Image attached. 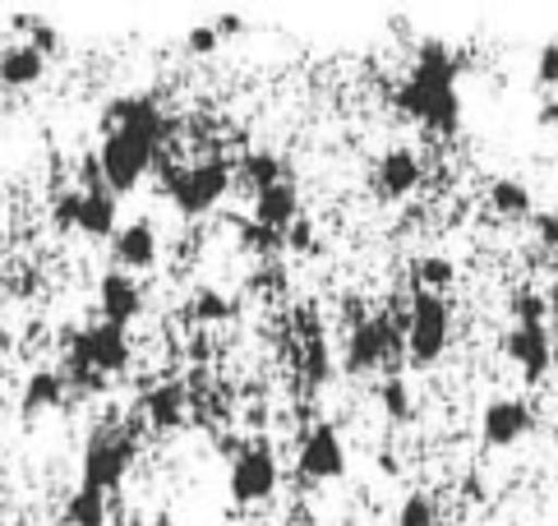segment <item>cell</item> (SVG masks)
<instances>
[{
	"instance_id": "6da1fadb",
	"label": "cell",
	"mask_w": 558,
	"mask_h": 526,
	"mask_svg": "<svg viewBox=\"0 0 558 526\" xmlns=\"http://www.w3.org/2000/svg\"><path fill=\"white\" fill-rule=\"evenodd\" d=\"M457 79H462V56H452V47L444 37H425L421 51H415V65L397 88V111L421 120L429 134H457L462 130V93H457Z\"/></svg>"
},
{
	"instance_id": "7a4b0ae2",
	"label": "cell",
	"mask_w": 558,
	"mask_h": 526,
	"mask_svg": "<svg viewBox=\"0 0 558 526\" xmlns=\"http://www.w3.org/2000/svg\"><path fill=\"white\" fill-rule=\"evenodd\" d=\"M130 366V337L125 328L97 319L88 328H74L65 337V379L74 388H107V374H121Z\"/></svg>"
},
{
	"instance_id": "3957f363",
	"label": "cell",
	"mask_w": 558,
	"mask_h": 526,
	"mask_svg": "<svg viewBox=\"0 0 558 526\" xmlns=\"http://www.w3.org/2000/svg\"><path fill=\"white\" fill-rule=\"evenodd\" d=\"M153 171L162 176V190H167V199L175 204V213H181V217L213 213L231 194V186H235V171H231L227 157H204V162H190V167H175V162L162 153Z\"/></svg>"
},
{
	"instance_id": "277c9868",
	"label": "cell",
	"mask_w": 558,
	"mask_h": 526,
	"mask_svg": "<svg viewBox=\"0 0 558 526\" xmlns=\"http://www.w3.org/2000/svg\"><path fill=\"white\" fill-rule=\"evenodd\" d=\"M138 457V439L125 430V425H97L84 443V462H78V485L88 490L111 494L121 485Z\"/></svg>"
},
{
	"instance_id": "5b68a950",
	"label": "cell",
	"mask_w": 558,
	"mask_h": 526,
	"mask_svg": "<svg viewBox=\"0 0 558 526\" xmlns=\"http://www.w3.org/2000/svg\"><path fill=\"white\" fill-rule=\"evenodd\" d=\"M407 360L415 370H429L444 360L448 342H452V310L444 296L434 291H415L411 296V310H407Z\"/></svg>"
},
{
	"instance_id": "8992f818",
	"label": "cell",
	"mask_w": 558,
	"mask_h": 526,
	"mask_svg": "<svg viewBox=\"0 0 558 526\" xmlns=\"http://www.w3.org/2000/svg\"><path fill=\"white\" fill-rule=\"evenodd\" d=\"M277 480H282V467H277V453L268 439H250L231 453V471H227V490L241 509H254L277 494Z\"/></svg>"
},
{
	"instance_id": "52a82bcc",
	"label": "cell",
	"mask_w": 558,
	"mask_h": 526,
	"mask_svg": "<svg viewBox=\"0 0 558 526\" xmlns=\"http://www.w3.org/2000/svg\"><path fill=\"white\" fill-rule=\"evenodd\" d=\"M157 157H162V148H153V144H144V139H134L125 130H107L102 148H97V167H102L107 190L121 199V194L138 190V180L157 167Z\"/></svg>"
},
{
	"instance_id": "ba28073f",
	"label": "cell",
	"mask_w": 558,
	"mask_h": 526,
	"mask_svg": "<svg viewBox=\"0 0 558 526\" xmlns=\"http://www.w3.org/2000/svg\"><path fill=\"white\" fill-rule=\"evenodd\" d=\"M107 130H125V134L144 139V144H153V148L167 153L171 116L162 111V103H157L153 93H130V97H116V103H107V111H102V134H107Z\"/></svg>"
},
{
	"instance_id": "9c48e42d",
	"label": "cell",
	"mask_w": 558,
	"mask_h": 526,
	"mask_svg": "<svg viewBox=\"0 0 558 526\" xmlns=\"http://www.w3.org/2000/svg\"><path fill=\"white\" fill-rule=\"evenodd\" d=\"M295 471L310 485H328L347 476V443L337 434V425L314 420L301 434V443H295Z\"/></svg>"
},
{
	"instance_id": "30bf717a",
	"label": "cell",
	"mask_w": 558,
	"mask_h": 526,
	"mask_svg": "<svg viewBox=\"0 0 558 526\" xmlns=\"http://www.w3.org/2000/svg\"><path fill=\"white\" fill-rule=\"evenodd\" d=\"M407 347V337L397 333V323L388 314H374V319H361L347 337V370L351 374H365V370H378Z\"/></svg>"
},
{
	"instance_id": "8fae6325",
	"label": "cell",
	"mask_w": 558,
	"mask_h": 526,
	"mask_svg": "<svg viewBox=\"0 0 558 526\" xmlns=\"http://www.w3.org/2000/svg\"><path fill=\"white\" fill-rule=\"evenodd\" d=\"M157 227L148 217H134V222H121V231L111 236V263L121 273H153L157 268Z\"/></svg>"
},
{
	"instance_id": "7c38bea8",
	"label": "cell",
	"mask_w": 558,
	"mask_h": 526,
	"mask_svg": "<svg viewBox=\"0 0 558 526\" xmlns=\"http://www.w3.org/2000/svg\"><path fill=\"white\" fill-rule=\"evenodd\" d=\"M535 425V411L531 402L522 397H494L489 407L481 411V439L489 443V449H512L517 439H526Z\"/></svg>"
},
{
	"instance_id": "4fadbf2b",
	"label": "cell",
	"mask_w": 558,
	"mask_h": 526,
	"mask_svg": "<svg viewBox=\"0 0 558 526\" xmlns=\"http://www.w3.org/2000/svg\"><path fill=\"white\" fill-rule=\"evenodd\" d=\"M504 351L517 370H522L531 383H541L549 374V360H554V342L545 323H512V333L504 337Z\"/></svg>"
},
{
	"instance_id": "5bb4252c",
	"label": "cell",
	"mask_w": 558,
	"mask_h": 526,
	"mask_svg": "<svg viewBox=\"0 0 558 526\" xmlns=\"http://www.w3.org/2000/svg\"><path fill=\"white\" fill-rule=\"evenodd\" d=\"M421 180H425L421 157H415L411 148H388L384 157H378V167H374V194L388 199V204H397V199L415 194Z\"/></svg>"
},
{
	"instance_id": "9a60e30c",
	"label": "cell",
	"mask_w": 558,
	"mask_h": 526,
	"mask_svg": "<svg viewBox=\"0 0 558 526\" xmlns=\"http://www.w3.org/2000/svg\"><path fill=\"white\" fill-rule=\"evenodd\" d=\"M144 420L153 425L157 434H171V430H181V425L190 420V407H194V397L181 379H167V383H157V388L144 393Z\"/></svg>"
},
{
	"instance_id": "2e32d148",
	"label": "cell",
	"mask_w": 558,
	"mask_h": 526,
	"mask_svg": "<svg viewBox=\"0 0 558 526\" xmlns=\"http://www.w3.org/2000/svg\"><path fill=\"white\" fill-rule=\"evenodd\" d=\"M97 310H102L107 323H116V328H125L130 319H138V310H144V291H138V282L121 268L102 273V282H97Z\"/></svg>"
},
{
	"instance_id": "e0dca14e",
	"label": "cell",
	"mask_w": 558,
	"mask_h": 526,
	"mask_svg": "<svg viewBox=\"0 0 558 526\" xmlns=\"http://www.w3.org/2000/svg\"><path fill=\"white\" fill-rule=\"evenodd\" d=\"M43 74H47V56L28 37L0 47V88H33V84H43Z\"/></svg>"
},
{
	"instance_id": "ac0fdd59",
	"label": "cell",
	"mask_w": 558,
	"mask_h": 526,
	"mask_svg": "<svg viewBox=\"0 0 558 526\" xmlns=\"http://www.w3.org/2000/svg\"><path fill=\"white\" fill-rule=\"evenodd\" d=\"M295 217H301V190H295L291 180H277V186L254 194V222H258V227L287 236V227Z\"/></svg>"
},
{
	"instance_id": "d6986e66",
	"label": "cell",
	"mask_w": 558,
	"mask_h": 526,
	"mask_svg": "<svg viewBox=\"0 0 558 526\" xmlns=\"http://www.w3.org/2000/svg\"><path fill=\"white\" fill-rule=\"evenodd\" d=\"M78 231L93 236V240H111L116 231H121V204H116V194L107 186L84 190V204H78Z\"/></svg>"
},
{
	"instance_id": "ffe728a7",
	"label": "cell",
	"mask_w": 558,
	"mask_h": 526,
	"mask_svg": "<svg viewBox=\"0 0 558 526\" xmlns=\"http://www.w3.org/2000/svg\"><path fill=\"white\" fill-rule=\"evenodd\" d=\"M70 393V379L65 370H28L24 379V397H19V407H24V416H43V411H56Z\"/></svg>"
},
{
	"instance_id": "44dd1931",
	"label": "cell",
	"mask_w": 558,
	"mask_h": 526,
	"mask_svg": "<svg viewBox=\"0 0 558 526\" xmlns=\"http://www.w3.org/2000/svg\"><path fill=\"white\" fill-rule=\"evenodd\" d=\"M235 180H241V186H250V190L258 194V190L277 186V180H291V171H287V162L277 157V153H268V148H250V153L241 157V167H235Z\"/></svg>"
},
{
	"instance_id": "7402d4cb",
	"label": "cell",
	"mask_w": 558,
	"mask_h": 526,
	"mask_svg": "<svg viewBox=\"0 0 558 526\" xmlns=\"http://www.w3.org/2000/svg\"><path fill=\"white\" fill-rule=\"evenodd\" d=\"M111 517V494L102 490H88V485H78V490L65 499V526H107Z\"/></svg>"
},
{
	"instance_id": "603a6c76",
	"label": "cell",
	"mask_w": 558,
	"mask_h": 526,
	"mask_svg": "<svg viewBox=\"0 0 558 526\" xmlns=\"http://www.w3.org/2000/svg\"><path fill=\"white\" fill-rule=\"evenodd\" d=\"M411 282H415V291L444 296L457 282V268H452L448 254H421V259H415V268H411Z\"/></svg>"
},
{
	"instance_id": "cb8c5ba5",
	"label": "cell",
	"mask_w": 558,
	"mask_h": 526,
	"mask_svg": "<svg viewBox=\"0 0 558 526\" xmlns=\"http://www.w3.org/2000/svg\"><path fill=\"white\" fill-rule=\"evenodd\" d=\"M489 208L498 213V217H531V190L522 186V180H512V176H504V180H494L489 186Z\"/></svg>"
},
{
	"instance_id": "d4e9b609",
	"label": "cell",
	"mask_w": 558,
	"mask_h": 526,
	"mask_svg": "<svg viewBox=\"0 0 558 526\" xmlns=\"http://www.w3.org/2000/svg\"><path fill=\"white\" fill-rule=\"evenodd\" d=\"M190 319L194 323H222V319H231V300L222 291H213V287L194 291L190 296Z\"/></svg>"
},
{
	"instance_id": "484cf974",
	"label": "cell",
	"mask_w": 558,
	"mask_h": 526,
	"mask_svg": "<svg viewBox=\"0 0 558 526\" xmlns=\"http://www.w3.org/2000/svg\"><path fill=\"white\" fill-rule=\"evenodd\" d=\"M397 526H438V503L425 490L407 494L402 509H397Z\"/></svg>"
},
{
	"instance_id": "4316f807",
	"label": "cell",
	"mask_w": 558,
	"mask_h": 526,
	"mask_svg": "<svg viewBox=\"0 0 558 526\" xmlns=\"http://www.w3.org/2000/svg\"><path fill=\"white\" fill-rule=\"evenodd\" d=\"M508 310H512V323H545V319H549V300H545L541 291L522 287V291H512Z\"/></svg>"
},
{
	"instance_id": "83f0119b",
	"label": "cell",
	"mask_w": 558,
	"mask_h": 526,
	"mask_svg": "<svg viewBox=\"0 0 558 526\" xmlns=\"http://www.w3.org/2000/svg\"><path fill=\"white\" fill-rule=\"evenodd\" d=\"M378 397H384V411L392 420H411L415 407H411V388H407V379L402 374H388L384 379V388H378Z\"/></svg>"
},
{
	"instance_id": "f1b7e54d",
	"label": "cell",
	"mask_w": 558,
	"mask_h": 526,
	"mask_svg": "<svg viewBox=\"0 0 558 526\" xmlns=\"http://www.w3.org/2000/svg\"><path fill=\"white\" fill-rule=\"evenodd\" d=\"M305 379L310 383H328L332 379V356H328V347H324V337L318 333H310V342H305Z\"/></svg>"
},
{
	"instance_id": "f546056e",
	"label": "cell",
	"mask_w": 558,
	"mask_h": 526,
	"mask_svg": "<svg viewBox=\"0 0 558 526\" xmlns=\"http://www.w3.org/2000/svg\"><path fill=\"white\" fill-rule=\"evenodd\" d=\"M78 204H84V190H65V194H56V204H51V222L61 231H78Z\"/></svg>"
},
{
	"instance_id": "4dcf8cb0",
	"label": "cell",
	"mask_w": 558,
	"mask_h": 526,
	"mask_svg": "<svg viewBox=\"0 0 558 526\" xmlns=\"http://www.w3.org/2000/svg\"><path fill=\"white\" fill-rule=\"evenodd\" d=\"M217 47H222V33H217V24H198V28L185 33V51H194V56H213Z\"/></svg>"
},
{
	"instance_id": "1f68e13d",
	"label": "cell",
	"mask_w": 558,
	"mask_h": 526,
	"mask_svg": "<svg viewBox=\"0 0 558 526\" xmlns=\"http://www.w3.org/2000/svg\"><path fill=\"white\" fill-rule=\"evenodd\" d=\"M535 79H541V88H558V37L545 43L541 56H535Z\"/></svg>"
},
{
	"instance_id": "d6a6232c",
	"label": "cell",
	"mask_w": 558,
	"mask_h": 526,
	"mask_svg": "<svg viewBox=\"0 0 558 526\" xmlns=\"http://www.w3.org/2000/svg\"><path fill=\"white\" fill-rule=\"evenodd\" d=\"M535 236H541V246H545L549 254H558V208H549V213L535 217Z\"/></svg>"
},
{
	"instance_id": "836d02e7",
	"label": "cell",
	"mask_w": 558,
	"mask_h": 526,
	"mask_svg": "<svg viewBox=\"0 0 558 526\" xmlns=\"http://www.w3.org/2000/svg\"><path fill=\"white\" fill-rule=\"evenodd\" d=\"M314 246V222L310 217H295L287 227V250H310Z\"/></svg>"
},
{
	"instance_id": "e575fe53",
	"label": "cell",
	"mask_w": 558,
	"mask_h": 526,
	"mask_svg": "<svg viewBox=\"0 0 558 526\" xmlns=\"http://www.w3.org/2000/svg\"><path fill=\"white\" fill-rule=\"evenodd\" d=\"M541 125L558 130V103H545V107H541Z\"/></svg>"
}]
</instances>
